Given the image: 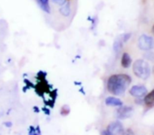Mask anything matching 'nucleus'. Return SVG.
<instances>
[{"instance_id": "3", "label": "nucleus", "mask_w": 154, "mask_h": 135, "mask_svg": "<svg viewBox=\"0 0 154 135\" xmlns=\"http://www.w3.org/2000/svg\"><path fill=\"white\" fill-rule=\"evenodd\" d=\"M138 46L142 51H149L154 47V40L149 35H141L138 39Z\"/></svg>"}, {"instance_id": "5", "label": "nucleus", "mask_w": 154, "mask_h": 135, "mask_svg": "<svg viewBox=\"0 0 154 135\" xmlns=\"http://www.w3.org/2000/svg\"><path fill=\"white\" fill-rule=\"evenodd\" d=\"M133 109L130 106H120L116 111V116L119 119H127L131 116Z\"/></svg>"}, {"instance_id": "13", "label": "nucleus", "mask_w": 154, "mask_h": 135, "mask_svg": "<svg viewBox=\"0 0 154 135\" xmlns=\"http://www.w3.org/2000/svg\"><path fill=\"white\" fill-rule=\"evenodd\" d=\"M29 135H40V130L39 128L37 127L36 129L31 127L30 128V130H29Z\"/></svg>"}, {"instance_id": "4", "label": "nucleus", "mask_w": 154, "mask_h": 135, "mask_svg": "<svg viewBox=\"0 0 154 135\" xmlns=\"http://www.w3.org/2000/svg\"><path fill=\"white\" fill-rule=\"evenodd\" d=\"M107 132L109 133V135H122L123 134L122 124L120 121L112 122L108 126Z\"/></svg>"}, {"instance_id": "6", "label": "nucleus", "mask_w": 154, "mask_h": 135, "mask_svg": "<svg viewBox=\"0 0 154 135\" xmlns=\"http://www.w3.org/2000/svg\"><path fill=\"white\" fill-rule=\"evenodd\" d=\"M146 94H147V89L143 85H134L130 90V94L138 98L145 96Z\"/></svg>"}, {"instance_id": "15", "label": "nucleus", "mask_w": 154, "mask_h": 135, "mask_svg": "<svg viewBox=\"0 0 154 135\" xmlns=\"http://www.w3.org/2000/svg\"><path fill=\"white\" fill-rule=\"evenodd\" d=\"M7 127H11L12 126V122H5L4 123Z\"/></svg>"}, {"instance_id": "17", "label": "nucleus", "mask_w": 154, "mask_h": 135, "mask_svg": "<svg viewBox=\"0 0 154 135\" xmlns=\"http://www.w3.org/2000/svg\"><path fill=\"white\" fill-rule=\"evenodd\" d=\"M152 33H153V34H154V26H152Z\"/></svg>"}, {"instance_id": "7", "label": "nucleus", "mask_w": 154, "mask_h": 135, "mask_svg": "<svg viewBox=\"0 0 154 135\" xmlns=\"http://www.w3.org/2000/svg\"><path fill=\"white\" fill-rule=\"evenodd\" d=\"M105 103L108 106H116V107L122 106V102L115 97H107L105 100Z\"/></svg>"}, {"instance_id": "9", "label": "nucleus", "mask_w": 154, "mask_h": 135, "mask_svg": "<svg viewBox=\"0 0 154 135\" xmlns=\"http://www.w3.org/2000/svg\"><path fill=\"white\" fill-rule=\"evenodd\" d=\"M37 2L40 8L46 13H50V6H49V0H37Z\"/></svg>"}, {"instance_id": "1", "label": "nucleus", "mask_w": 154, "mask_h": 135, "mask_svg": "<svg viewBox=\"0 0 154 135\" xmlns=\"http://www.w3.org/2000/svg\"><path fill=\"white\" fill-rule=\"evenodd\" d=\"M131 82V79L128 75H112L107 81V89L114 95H122L124 94Z\"/></svg>"}, {"instance_id": "18", "label": "nucleus", "mask_w": 154, "mask_h": 135, "mask_svg": "<svg viewBox=\"0 0 154 135\" xmlns=\"http://www.w3.org/2000/svg\"><path fill=\"white\" fill-rule=\"evenodd\" d=\"M153 74H154V66H153Z\"/></svg>"}, {"instance_id": "16", "label": "nucleus", "mask_w": 154, "mask_h": 135, "mask_svg": "<svg viewBox=\"0 0 154 135\" xmlns=\"http://www.w3.org/2000/svg\"><path fill=\"white\" fill-rule=\"evenodd\" d=\"M102 135H109V133L107 132V130H104V131L102 132Z\"/></svg>"}, {"instance_id": "14", "label": "nucleus", "mask_w": 154, "mask_h": 135, "mask_svg": "<svg viewBox=\"0 0 154 135\" xmlns=\"http://www.w3.org/2000/svg\"><path fill=\"white\" fill-rule=\"evenodd\" d=\"M52 1L56 4V5H59V6H63V4L66 3V0H52Z\"/></svg>"}, {"instance_id": "19", "label": "nucleus", "mask_w": 154, "mask_h": 135, "mask_svg": "<svg viewBox=\"0 0 154 135\" xmlns=\"http://www.w3.org/2000/svg\"><path fill=\"white\" fill-rule=\"evenodd\" d=\"M153 133H154V131H153Z\"/></svg>"}, {"instance_id": "8", "label": "nucleus", "mask_w": 154, "mask_h": 135, "mask_svg": "<svg viewBox=\"0 0 154 135\" xmlns=\"http://www.w3.org/2000/svg\"><path fill=\"white\" fill-rule=\"evenodd\" d=\"M121 63L123 68H129L131 64V58L128 53H123L121 60Z\"/></svg>"}, {"instance_id": "12", "label": "nucleus", "mask_w": 154, "mask_h": 135, "mask_svg": "<svg viewBox=\"0 0 154 135\" xmlns=\"http://www.w3.org/2000/svg\"><path fill=\"white\" fill-rule=\"evenodd\" d=\"M69 112H70V107L68 105H63L61 109V114L63 116H66L69 114Z\"/></svg>"}, {"instance_id": "2", "label": "nucleus", "mask_w": 154, "mask_h": 135, "mask_svg": "<svg viewBox=\"0 0 154 135\" xmlns=\"http://www.w3.org/2000/svg\"><path fill=\"white\" fill-rule=\"evenodd\" d=\"M132 70L134 75L143 80H146L150 75V67L149 64L144 60H137L132 65Z\"/></svg>"}, {"instance_id": "11", "label": "nucleus", "mask_w": 154, "mask_h": 135, "mask_svg": "<svg viewBox=\"0 0 154 135\" xmlns=\"http://www.w3.org/2000/svg\"><path fill=\"white\" fill-rule=\"evenodd\" d=\"M144 102L146 104L148 105H151L154 103V90H152L149 94H148L145 98H144Z\"/></svg>"}, {"instance_id": "10", "label": "nucleus", "mask_w": 154, "mask_h": 135, "mask_svg": "<svg viewBox=\"0 0 154 135\" xmlns=\"http://www.w3.org/2000/svg\"><path fill=\"white\" fill-rule=\"evenodd\" d=\"M60 13L63 16V17H68L71 13V7L69 3H65L63 5V7H61L60 8Z\"/></svg>"}]
</instances>
